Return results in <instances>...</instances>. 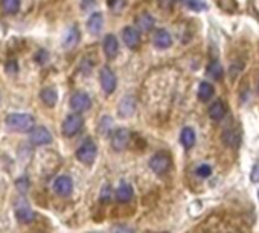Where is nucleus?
Listing matches in <instances>:
<instances>
[{
	"mask_svg": "<svg viewBox=\"0 0 259 233\" xmlns=\"http://www.w3.org/2000/svg\"><path fill=\"white\" fill-rule=\"evenodd\" d=\"M113 233H134V232H133L131 229L125 227V226H117Z\"/></svg>",
	"mask_w": 259,
	"mask_h": 233,
	"instance_id": "2f4dec72",
	"label": "nucleus"
},
{
	"mask_svg": "<svg viewBox=\"0 0 259 233\" xmlns=\"http://www.w3.org/2000/svg\"><path fill=\"white\" fill-rule=\"evenodd\" d=\"M54 191L59 197H69L73 191V181L69 175H59L54 181Z\"/></svg>",
	"mask_w": 259,
	"mask_h": 233,
	"instance_id": "1a4fd4ad",
	"label": "nucleus"
},
{
	"mask_svg": "<svg viewBox=\"0 0 259 233\" xmlns=\"http://www.w3.org/2000/svg\"><path fill=\"white\" fill-rule=\"evenodd\" d=\"M119 52V41L113 34L105 35L104 38V54L109 59H113Z\"/></svg>",
	"mask_w": 259,
	"mask_h": 233,
	"instance_id": "ddd939ff",
	"label": "nucleus"
},
{
	"mask_svg": "<svg viewBox=\"0 0 259 233\" xmlns=\"http://www.w3.org/2000/svg\"><path fill=\"white\" fill-rule=\"evenodd\" d=\"M195 174L198 177H201V178H207L212 174V168L209 165H200L195 169Z\"/></svg>",
	"mask_w": 259,
	"mask_h": 233,
	"instance_id": "a878e982",
	"label": "nucleus"
},
{
	"mask_svg": "<svg viewBox=\"0 0 259 233\" xmlns=\"http://www.w3.org/2000/svg\"><path fill=\"white\" fill-rule=\"evenodd\" d=\"M223 142L230 146V148H236L241 142V136L236 130H227L223 133Z\"/></svg>",
	"mask_w": 259,
	"mask_h": 233,
	"instance_id": "412c9836",
	"label": "nucleus"
},
{
	"mask_svg": "<svg viewBox=\"0 0 259 233\" xmlns=\"http://www.w3.org/2000/svg\"><path fill=\"white\" fill-rule=\"evenodd\" d=\"M207 75L210 78H213V80L220 81L223 78V66L218 59H212L210 63L207 64Z\"/></svg>",
	"mask_w": 259,
	"mask_h": 233,
	"instance_id": "5701e85b",
	"label": "nucleus"
},
{
	"mask_svg": "<svg viewBox=\"0 0 259 233\" xmlns=\"http://www.w3.org/2000/svg\"><path fill=\"white\" fill-rule=\"evenodd\" d=\"M131 141V134L127 128H119L113 133L112 136V148L116 151V152H120L124 151L128 144Z\"/></svg>",
	"mask_w": 259,
	"mask_h": 233,
	"instance_id": "0eeeda50",
	"label": "nucleus"
},
{
	"mask_svg": "<svg viewBox=\"0 0 259 233\" xmlns=\"http://www.w3.org/2000/svg\"><path fill=\"white\" fill-rule=\"evenodd\" d=\"M78 41H80V30L76 26H72L66 32V37L63 40V46L66 49H72L78 44Z\"/></svg>",
	"mask_w": 259,
	"mask_h": 233,
	"instance_id": "a211bd4d",
	"label": "nucleus"
},
{
	"mask_svg": "<svg viewBox=\"0 0 259 233\" xmlns=\"http://www.w3.org/2000/svg\"><path fill=\"white\" fill-rule=\"evenodd\" d=\"M112 195H113V192H112V188L109 184H105L104 188H102V191H101V195H99V198H101V201L102 203H109V201L112 200Z\"/></svg>",
	"mask_w": 259,
	"mask_h": 233,
	"instance_id": "cd10ccee",
	"label": "nucleus"
},
{
	"mask_svg": "<svg viewBox=\"0 0 259 233\" xmlns=\"http://www.w3.org/2000/svg\"><path fill=\"white\" fill-rule=\"evenodd\" d=\"M152 43L157 49H168L173 44V37L166 29H157L152 35Z\"/></svg>",
	"mask_w": 259,
	"mask_h": 233,
	"instance_id": "9b49d317",
	"label": "nucleus"
},
{
	"mask_svg": "<svg viewBox=\"0 0 259 233\" xmlns=\"http://www.w3.org/2000/svg\"><path fill=\"white\" fill-rule=\"evenodd\" d=\"M212 96H213V87H212V84H209L206 81L201 83L200 87H198V99L203 101V102H207Z\"/></svg>",
	"mask_w": 259,
	"mask_h": 233,
	"instance_id": "b1692460",
	"label": "nucleus"
},
{
	"mask_svg": "<svg viewBox=\"0 0 259 233\" xmlns=\"http://www.w3.org/2000/svg\"><path fill=\"white\" fill-rule=\"evenodd\" d=\"M136 28L142 30V32H149L154 28V19L149 14H141L136 20Z\"/></svg>",
	"mask_w": 259,
	"mask_h": 233,
	"instance_id": "6ab92c4d",
	"label": "nucleus"
},
{
	"mask_svg": "<svg viewBox=\"0 0 259 233\" xmlns=\"http://www.w3.org/2000/svg\"><path fill=\"white\" fill-rule=\"evenodd\" d=\"M102 26H104V17L101 12H95L91 14L88 20H87V29L91 35H99L101 30H102Z\"/></svg>",
	"mask_w": 259,
	"mask_h": 233,
	"instance_id": "4468645a",
	"label": "nucleus"
},
{
	"mask_svg": "<svg viewBox=\"0 0 259 233\" xmlns=\"http://www.w3.org/2000/svg\"><path fill=\"white\" fill-rule=\"evenodd\" d=\"M99 80H101V86H102V90L105 91V95H112V93L116 90L117 80H116L115 72L110 67H102L101 69Z\"/></svg>",
	"mask_w": 259,
	"mask_h": 233,
	"instance_id": "39448f33",
	"label": "nucleus"
},
{
	"mask_svg": "<svg viewBox=\"0 0 259 233\" xmlns=\"http://www.w3.org/2000/svg\"><path fill=\"white\" fill-rule=\"evenodd\" d=\"M6 127L17 133H30L35 127V119L29 113H11L5 119Z\"/></svg>",
	"mask_w": 259,
	"mask_h": 233,
	"instance_id": "f257e3e1",
	"label": "nucleus"
},
{
	"mask_svg": "<svg viewBox=\"0 0 259 233\" xmlns=\"http://www.w3.org/2000/svg\"><path fill=\"white\" fill-rule=\"evenodd\" d=\"M226 113H227V107L221 99H217L209 107V117L212 120H221L226 116Z\"/></svg>",
	"mask_w": 259,
	"mask_h": 233,
	"instance_id": "2eb2a0df",
	"label": "nucleus"
},
{
	"mask_svg": "<svg viewBox=\"0 0 259 233\" xmlns=\"http://www.w3.org/2000/svg\"><path fill=\"white\" fill-rule=\"evenodd\" d=\"M40 99L43 101L44 105L48 107H54L58 101V93L54 87H44L41 91H40Z\"/></svg>",
	"mask_w": 259,
	"mask_h": 233,
	"instance_id": "f3484780",
	"label": "nucleus"
},
{
	"mask_svg": "<svg viewBox=\"0 0 259 233\" xmlns=\"http://www.w3.org/2000/svg\"><path fill=\"white\" fill-rule=\"evenodd\" d=\"M90 107H91V99L84 91H76L70 98V108L75 113H84Z\"/></svg>",
	"mask_w": 259,
	"mask_h": 233,
	"instance_id": "423d86ee",
	"label": "nucleus"
},
{
	"mask_svg": "<svg viewBox=\"0 0 259 233\" xmlns=\"http://www.w3.org/2000/svg\"><path fill=\"white\" fill-rule=\"evenodd\" d=\"M136 112V98L134 96H125L120 101L117 107V113L120 117H130Z\"/></svg>",
	"mask_w": 259,
	"mask_h": 233,
	"instance_id": "f8f14e48",
	"label": "nucleus"
},
{
	"mask_svg": "<svg viewBox=\"0 0 259 233\" xmlns=\"http://www.w3.org/2000/svg\"><path fill=\"white\" fill-rule=\"evenodd\" d=\"M48 58H49V55H48V52H46V51H38L37 52V55H35V61H37V63H40V64H44L46 63V61H48Z\"/></svg>",
	"mask_w": 259,
	"mask_h": 233,
	"instance_id": "c85d7f7f",
	"label": "nucleus"
},
{
	"mask_svg": "<svg viewBox=\"0 0 259 233\" xmlns=\"http://www.w3.org/2000/svg\"><path fill=\"white\" fill-rule=\"evenodd\" d=\"M149 168L154 171L156 174L162 175L165 173H168L171 168V157H170V154H166V152H157L154 154L151 157L149 160Z\"/></svg>",
	"mask_w": 259,
	"mask_h": 233,
	"instance_id": "20e7f679",
	"label": "nucleus"
},
{
	"mask_svg": "<svg viewBox=\"0 0 259 233\" xmlns=\"http://www.w3.org/2000/svg\"><path fill=\"white\" fill-rule=\"evenodd\" d=\"M258 197H259V192H258Z\"/></svg>",
	"mask_w": 259,
	"mask_h": 233,
	"instance_id": "473e14b6",
	"label": "nucleus"
},
{
	"mask_svg": "<svg viewBox=\"0 0 259 233\" xmlns=\"http://www.w3.org/2000/svg\"><path fill=\"white\" fill-rule=\"evenodd\" d=\"M180 142L186 149H191L195 145V133H194V130L189 128V127L183 128L181 134H180Z\"/></svg>",
	"mask_w": 259,
	"mask_h": 233,
	"instance_id": "aec40b11",
	"label": "nucleus"
},
{
	"mask_svg": "<svg viewBox=\"0 0 259 233\" xmlns=\"http://www.w3.org/2000/svg\"><path fill=\"white\" fill-rule=\"evenodd\" d=\"M83 125H84V119L81 115H78V113L69 115L64 119L63 125H61V131H63V134L66 137H73L83 130Z\"/></svg>",
	"mask_w": 259,
	"mask_h": 233,
	"instance_id": "7ed1b4c3",
	"label": "nucleus"
},
{
	"mask_svg": "<svg viewBox=\"0 0 259 233\" xmlns=\"http://www.w3.org/2000/svg\"><path fill=\"white\" fill-rule=\"evenodd\" d=\"M115 197H116L117 203H128V201L133 198V188H131V184L120 183L119 188L115 192Z\"/></svg>",
	"mask_w": 259,
	"mask_h": 233,
	"instance_id": "dca6fc26",
	"label": "nucleus"
},
{
	"mask_svg": "<svg viewBox=\"0 0 259 233\" xmlns=\"http://www.w3.org/2000/svg\"><path fill=\"white\" fill-rule=\"evenodd\" d=\"M17 61L15 59H11L6 63V72H17Z\"/></svg>",
	"mask_w": 259,
	"mask_h": 233,
	"instance_id": "7c9ffc66",
	"label": "nucleus"
},
{
	"mask_svg": "<svg viewBox=\"0 0 259 233\" xmlns=\"http://www.w3.org/2000/svg\"><path fill=\"white\" fill-rule=\"evenodd\" d=\"M122 40L128 46L130 49H137L141 44V32L139 29H136L133 26H127L122 30Z\"/></svg>",
	"mask_w": 259,
	"mask_h": 233,
	"instance_id": "9d476101",
	"label": "nucleus"
},
{
	"mask_svg": "<svg viewBox=\"0 0 259 233\" xmlns=\"http://www.w3.org/2000/svg\"><path fill=\"white\" fill-rule=\"evenodd\" d=\"M30 144H34L37 146L49 145L52 142V134L46 127H34V130L29 133Z\"/></svg>",
	"mask_w": 259,
	"mask_h": 233,
	"instance_id": "6e6552de",
	"label": "nucleus"
},
{
	"mask_svg": "<svg viewBox=\"0 0 259 233\" xmlns=\"http://www.w3.org/2000/svg\"><path fill=\"white\" fill-rule=\"evenodd\" d=\"M96 154H98L96 144L91 141V139H87V141H84L78 146V149H76V159L84 165H91L96 159Z\"/></svg>",
	"mask_w": 259,
	"mask_h": 233,
	"instance_id": "f03ea898",
	"label": "nucleus"
},
{
	"mask_svg": "<svg viewBox=\"0 0 259 233\" xmlns=\"http://www.w3.org/2000/svg\"><path fill=\"white\" fill-rule=\"evenodd\" d=\"M0 5H2L3 11L6 14H17L19 9H20V0H2L0 2Z\"/></svg>",
	"mask_w": 259,
	"mask_h": 233,
	"instance_id": "393cba45",
	"label": "nucleus"
},
{
	"mask_svg": "<svg viewBox=\"0 0 259 233\" xmlns=\"http://www.w3.org/2000/svg\"><path fill=\"white\" fill-rule=\"evenodd\" d=\"M185 3L188 5V8L194 9V11H203L206 9V5L201 0H185Z\"/></svg>",
	"mask_w": 259,
	"mask_h": 233,
	"instance_id": "bb28decb",
	"label": "nucleus"
},
{
	"mask_svg": "<svg viewBox=\"0 0 259 233\" xmlns=\"http://www.w3.org/2000/svg\"><path fill=\"white\" fill-rule=\"evenodd\" d=\"M17 220L20 221V223H23V224H29V223H32L34 220H35V212L32 210V209H29L28 206H23V207H20V209H17Z\"/></svg>",
	"mask_w": 259,
	"mask_h": 233,
	"instance_id": "4be33fe9",
	"label": "nucleus"
},
{
	"mask_svg": "<svg viewBox=\"0 0 259 233\" xmlns=\"http://www.w3.org/2000/svg\"><path fill=\"white\" fill-rule=\"evenodd\" d=\"M250 175H252L250 178H252V181H253V183H258V181H259V163L253 166V169H252V174H250Z\"/></svg>",
	"mask_w": 259,
	"mask_h": 233,
	"instance_id": "c756f323",
	"label": "nucleus"
}]
</instances>
